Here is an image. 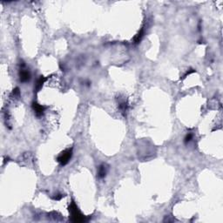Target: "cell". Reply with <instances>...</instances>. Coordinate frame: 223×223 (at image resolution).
Masks as SVG:
<instances>
[{
	"label": "cell",
	"instance_id": "1",
	"mask_svg": "<svg viewBox=\"0 0 223 223\" xmlns=\"http://www.w3.org/2000/svg\"><path fill=\"white\" fill-rule=\"evenodd\" d=\"M69 212L71 213V220L73 222H84L86 220L85 217L79 212L74 201H73L69 206Z\"/></svg>",
	"mask_w": 223,
	"mask_h": 223
},
{
	"label": "cell",
	"instance_id": "2",
	"mask_svg": "<svg viewBox=\"0 0 223 223\" xmlns=\"http://www.w3.org/2000/svg\"><path fill=\"white\" fill-rule=\"evenodd\" d=\"M73 156V148H68L65 151H63L58 157V161L62 165L65 166L66 165L69 161L71 160V158Z\"/></svg>",
	"mask_w": 223,
	"mask_h": 223
},
{
	"label": "cell",
	"instance_id": "3",
	"mask_svg": "<svg viewBox=\"0 0 223 223\" xmlns=\"http://www.w3.org/2000/svg\"><path fill=\"white\" fill-rule=\"evenodd\" d=\"M19 76H20V80L22 82H27L28 80H30L31 79V74L29 73V71L24 70V69H21L20 73H19Z\"/></svg>",
	"mask_w": 223,
	"mask_h": 223
},
{
	"label": "cell",
	"instance_id": "4",
	"mask_svg": "<svg viewBox=\"0 0 223 223\" xmlns=\"http://www.w3.org/2000/svg\"><path fill=\"white\" fill-rule=\"evenodd\" d=\"M33 110L35 111L37 116H41V115L43 114L45 109V106H41V105L36 103V102H33Z\"/></svg>",
	"mask_w": 223,
	"mask_h": 223
},
{
	"label": "cell",
	"instance_id": "5",
	"mask_svg": "<svg viewBox=\"0 0 223 223\" xmlns=\"http://www.w3.org/2000/svg\"><path fill=\"white\" fill-rule=\"evenodd\" d=\"M106 173H107V167L106 165H101L99 167V171H98V176L99 178L102 179L104 178L106 175Z\"/></svg>",
	"mask_w": 223,
	"mask_h": 223
},
{
	"label": "cell",
	"instance_id": "6",
	"mask_svg": "<svg viewBox=\"0 0 223 223\" xmlns=\"http://www.w3.org/2000/svg\"><path fill=\"white\" fill-rule=\"evenodd\" d=\"M45 79H45V77H42V76L39 79V80H38V82H37V85H36V91H37V92H39V91L41 89V87H42L44 82L45 81Z\"/></svg>",
	"mask_w": 223,
	"mask_h": 223
},
{
	"label": "cell",
	"instance_id": "7",
	"mask_svg": "<svg viewBox=\"0 0 223 223\" xmlns=\"http://www.w3.org/2000/svg\"><path fill=\"white\" fill-rule=\"evenodd\" d=\"M143 36H144V28H142V29L140 30V33L135 36V38H134V43H135V44H139Z\"/></svg>",
	"mask_w": 223,
	"mask_h": 223
},
{
	"label": "cell",
	"instance_id": "8",
	"mask_svg": "<svg viewBox=\"0 0 223 223\" xmlns=\"http://www.w3.org/2000/svg\"><path fill=\"white\" fill-rule=\"evenodd\" d=\"M192 138H193V134H186V137H185V143H187V142H189L191 140H192Z\"/></svg>",
	"mask_w": 223,
	"mask_h": 223
},
{
	"label": "cell",
	"instance_id": "9",
	"mask_svg": "<svg viewBox=\"0 0 223 223\" xmlns=\"http://www.w3.org/2000/svg\"><path fill=\"white\" fill-rule=\"evenodd\" d=\"M63 197H64V195H58L54 196V197H53V199H54V200H56V201H59V200H61Z\"/></svg>",
	"mask_w": 223,
	"mask_h": 223
}]
</instances>
